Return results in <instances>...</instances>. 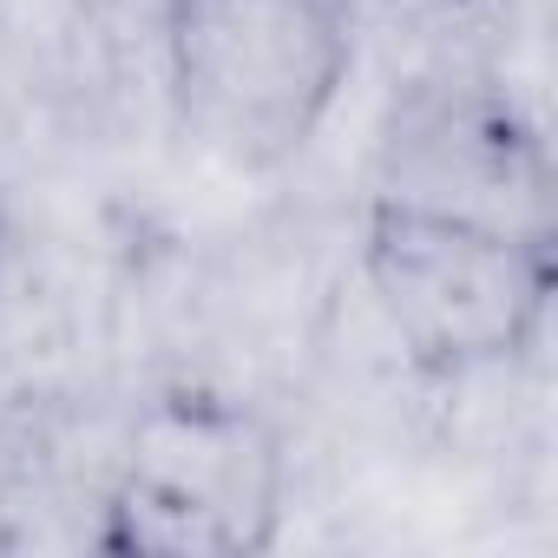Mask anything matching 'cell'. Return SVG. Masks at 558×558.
<instances>
[{
  "label": "cell",
  "instance_id": "obj_1",
  "mask_svg": "<svg viewBox=\"0 0 558 558\" xmlns=\"http://www.w3.org/2000/svg\"><path fill=\"white\" fill-rule=\"evenodd\" d=\"M545 184V145L512 93L460 86L388 132L362 263L421 368H512L545 342L558 290Z\"/></svg>",
  "mask_w": 558,
  "mask_h": 558
},
{
  "label": "cell",
  "instance_id": "obj_2",
  "mask_svg": "<svg viewBox=\"0 0 558 558\" xmlns=\"http://www.w3.org/2000/svg\"><path fill=\"white\" fill-rule=\"evenodd\" d=\"M158 73L197 151L276 171L329 132L355 80V0H158Z\"/></svg>",
  "mask_w": 558,
  "mask_h": 558
},
{
  "label": "cell",
  "instance_id": "obj_3",
  "mask_svg": "<svg viewBox=\"0 0 558 558\" xmlns=\"http://www.w3.org/2000/svg\"><path fill=\"white\" fill-rule=\"evenodd\" d=\"M283 519V453L223 401H158L99 506L93 545L112 558H236Z\"/></svg>",
  "mask_w": 558,
  "mask_h": 558
}]
</instances>
